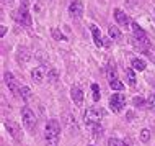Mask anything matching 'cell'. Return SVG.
Listing matches in <instances>:
<instances>
[{
	"instance_id": "44dd1931",
	"label": "cell",
	"mask_w": 155,
	"mask_h": 146,
	"mask_svg": "<svg viewBox=\"0 0 155 146\" xmlns=\"http://www.w3.org/2000/svg\"><path fill=\"white\" fill-rule=\"evenodd\" d=\"M108 33H110V36H111L113 40H121V36H123V35H121V31H119L116 26H110Z\"/></svg>"
},
{
	"instance_id": "4fadbf2b",
	"label": "cell",
	"mask_w": 155,
	"mask_h": 146,
	"mask_svg": "<svg viewBox=\"0 0 155 146\" xmlns=\"http://www.w3.org/2000/svg\"><path fill=\"white\" fill-rule=\"evenodd\" d=\"M44 74H46L44 68H43V66H39V68H35V69H33L31 77H33V81H35L36 84H41V82L44 81Z\"/></svg>"
},
{
	"instance_id": "cb8c5ba5",
	"label": "cell",
	"mask_w": 155,
	"mask_h": 146,
	"mask_svg": "<svg viewBox=\"0 0 155 146\" xmlns=\"http://www.w3.org/2000/svg\"><path fill=\"white\" fill-rule=\"evenodd\" d=\"M140 140L144 141V143H147V141L150 140V131L147 130V128H145V130H142V131H140Z\"/></svg>"
},
{
	"instance_id": "7a4b0ae2",
	"label": "cell",
	"mask_w": 155,
	"mask_h": 146,
	"mask_svg": "<svg viewBox=\"0 0 155 146\" xmlns=\"http://www.w3.org/2000/svg\"><path fill=\"white\" fill-rule=\"evenodd\" d=\"M106 76H108V84H110V87H111L113 90H123V89H124V84L119 81L118 72H116L114 62H110V64H108Z\"/></svg>"
},
{
	"instance_id": "f1b7e54d",
	"label": "cell",
	"mask_w": 155,
	"mask_h": 146,
	"mask_svg": "<svg viewBox=\"0 0 155 146\" xmlns=\"http://www.w3.org/2000/svg\"><path fill=\"white\" fill-rule=\"evenodd\" d=\"M3 3H8V5H12V3H13V0H3Z\"/></svg>"
},
{
	"instance_id": "7402d4cb",
	"label": "cell",
	"mask_w": 155,
	"mask_h": 146,
	"mask_svg": "<svg viewBox=\"0 0 155 146\" xmlns=\"http://www.w3.org/2000/svg\"><path fill=\"white\" fill-rule=\"evenodd\" d=\"M51 33H52L54 40H57V41H67L65 35H62V33H61L59 30H57V28H52V30H51Z\"/></svg>"
},
{
	"instance_id": "52a82bcc",
	"label": "cell",
	"mask_w": 155,
	"mask_h": 146,
	"mask_svg": "<svg viewBox=\"0 0 155 146\" xmlns=\"http://www.w3.org/2000/svg\"><path fill=\"white\" fill-rule=\"evenodd\" d=\"M131 28H132V31H134L136 40H139V44H142L144 48H150V41H149V38H147V35H145V31L142 30L139 25H137V23H132ZM139 44H137V46H139Z\"/></svg>"
},
{
	"instance_id": "d4e9b609",
	"label": "cell",
	"mask_w": 155,
	"mask_h": 146,
	"mask_svg": "<svg viewBox=\"0 0 155 146\" xmlns=\"http://www.w3.org/2000/svg\"><path fill=\"white\" fill-rule=\"evenodd\" d=\"M149 107L155 110V92H152V94L149 95Z\"/></svg>"
},
{
	"instance_id": "4316f807",
	"label": "cell",
	"mask_w": 155,
	"mask_h": 146,
	"mask_svg": "<svg viewBox=\"0 0 155 146\" xmlns=\"http://www.w3.org/2000/svg\"><path fill=\"white\" fill-rule=\"evenodd\" d=\"M0 28H2V30H0V33H2V36H3V35H5V31H7V28L3 26V25H2V26H0Z\"/></svg>"
},
{
	"instance_id": "2e32d148",
	"label": "cell",
	"mask_w": 155,
	"mask_h": 146,
	"mask_svg": "<svg viewBox=\"0 0 155 146\" xmlns=\"http://www.w3.org/2000/svg\"><path fill=\"white\" fill-rule=\"evenodd\" d=\"M30 57H31V54H30V51H28L26 48H20V49H18V61H20V62L30 61Z\"/></svg>"
},
{
	"instance_id": "ffe728a7",
	"label": "cell",
	"mask_w": 155,
	"mask_h": 146,
	"mask_svg": "<svg viewBox=\"0 0 155 146\" xmlns=\"http://www.w3.org/2000/svg\"><path fill=\"white\" fill-rule=\"evenodd\" d=\"M108 146H129L127 141H121L118 138H110L108 140Z\"/></svg>"
},
{
	"instance_id": "277c9868",
	"label": "cell",
	"mask_w": 155,
	"mask_h": 146,
	"mask_svg": "<svg viewBox=\"0 0 155 146\" xmlns=\"http://www.w3.org/2000/svg\"><path fill=\"white\" fill-rule=\"evenodd\" d=\"M103 116L101 110H98V108H87V112L83 113V122L88 128H91L93 125H98L100 123V118Z\"/></svg>"
},
{
	"instance_id": "484cf974",
	"label": "cell",
	"mask_w": 155,
	"mask_h": 146,
	"mask_svg": "<svg viewBox=\"0 0 155 146\" xmlns=\"http://www.w3.org/2000/svg\"><path fill=\"white\" fill-rule=\"evenodd\" d=\"M49 77L52 79V82H56V81H57V74H56V71H51V72H49Z\"/></svg>"
},
{
	"instance_id": "e0dca14e",
	"label": "cell",
	"mask_w": 155,
	"mask_h": 146,
	"mask_svg": "<svg viewBox=\"0 0 155 146\" xmlns=\"http://www.w3.org/2000/svg\"><path fill=\"white\" fill-rule=\"evenodd\" d=\"M126 77H127V84L131 85V87H134L136 85V74H134V69L132 68H127L126 69Z\"/></svg>"
},
{
	"instance_id": "8992f818",
	"label": "cell",
	"mask_w": 155,
	"mask_h": 146,
	"mask_svg": "<svg viewBox=\"0 0 155 146\" xmlns=\"http://www.w3.org/2000/svg\"><path fill=\"white\" fill-rule=\"evenodd\" d=\"M126 105V97L123 94H113L110 97V108L114 113H119Z\"/></svg>"
},
{
	"instance_id": "3957f363",
	"label": "cell",
	"mask_w": 155,
	"mask_h": 146,
	"mask_svg": "<svg viewBox=\"0 0 155 146\" xmlns=\"http://www.w3.org/2000/svg\"><path fill=\"white\" fill-rule=\"evenodd\" d=\"M15 20L20 25H25V26H30L31 25V15H30V12H28V0H21V5L16 10Z\"/></svg>"
},
{
	"instance_id": "9a60e30c",
	"label": "cell",
	"mask_w": 155,
	"mask_h": 146,
	"mask_svg": "<svg viewBox=\"0 0 155 146\" xmlns=\"http://www.w3.org/2000/svg\"><path fill=\"white\" fill-rule=\"evenodd\" d=\"M131 66H132V69H134V71H139V72H140V71H144V69H145V66H147V64H145V61H144V59H139V57H136V59H132Z\"/></svg>"
},
{
	"instance_id": "d6986e66",
	"label": "cell",
	"mask_w": 155,
	"mask_h": 146,
	"mask_svg": "<svg viewBox=\"0 0 155 146\" xmlns=\"http://www.w3.org/2000/svg\"><path fill=\"white\" fill-rule=\"evenodd\" d=\"M132 102H134V105H136V107H140V108H150V107H149V102H145V100L142 99V97H134Z\"/></svg>"
},
{
	"instance_id": "5bb4252c",
	"label": "cell",
	"mask_w": 155,
	"mask_h": 146,
	"mask_svg": "<svg viewBox=\"0 0 155 146\" xmlns=\"http://www.w3.org/2000/svg\"><path fill=\"white\" fill-rule=\"evenodd\" d=\"M91 35H93V41H95V44L96 46H104V43H103V38H101V33H100V30L95 26V25H91Z\"/></svg>"
},
{
	"instance_id": "8fae6325",
	"label": "cell",
	"mask_w": 155,
	"mask_h": 146,
	"mask_svg": "<svg viewBox=\"0 0 155 146\" xmlns=\"http://www.w3.org/2000/svg\"><path fill=\"white\" fill-rule=\"evenodd\" d=\"M70 97H72L75 105L80 107L82 103H83V92H82V89L78 85H74L72 89H70Z\"/></svg>"
},
{
	"instance_id": "ac0fdd59",
	"label": "cell",
	"mask_w": 155,
	"mask_h": 146,
	"mask_svg": "<svg viewBox=\"0 0 155 146\" xmlns=\"http://www.w3.org/2000/svg\"><path fill=\"white\" fill-rule=\"evenodd\" d=\"M20 97H21L25 102H28V100L31 99V90L28 89V87H25V85H21V89H20Z\"/></svg>"
},
{
	"instance_id": "7c38bea8",
	"label": "cell",
	"mask_w": 155,
	"mask_h": 146,
	"mask_svg": "<svg viewBox=\"0 0 155 146\" xmlns=\"http://www.w3.org/2000/svg\"><path fill=\"white\" fill-rule=\"evenodd\" d=\"M114 18H116V22H118L121 26H124V28H129V25H132L131 22H129L127 15H126L123 10H119V8L114 10Z\"/></svg>"
},
{
	"instance_id": "6da1fadb",
	"label": "cell",
	"mask_w": 155,
	"mask_h": 146,
	"mask_svg": "<svg viewBox=\"0 0 155 146\" xmlns=\"http://www.w3.org/2000/svg\"><path fill=\"white\" fill-rule=\"evenodd\" d=\"M59 136H61V125L57 120H49L46 123V131H44V138L48 146H57L59 143Z\"/></svg>"
},
{
	"instance_id": "9c48e42d",
	"label": "cell",
	"mask_w": 155,
	"mask_h": 146,
	"mask_svg": "<svg viewBox=\"0 0 155 146\" xmlns=\"http://www.w3.org/2000/svg\"><path fill=\"white\" fill-rule=\"evenodd\" d=\"M5 128H7L8 133H10V135L13 136L16 141L21 140V135H20V127H18V125H16L15 122H12V120H7V122H5Z\"/></svg>"
},
{
	"instance_id": "30bf717a",
	"label": "cell",
	"mask_w": 155,
	"mask_h": 146,
	"mask_svg": "<svg viewBox=\"0 0 155 146\" xmlns=\"http://www.w3.org/2000/svg\"><path fill=\"white\" fill-rule=\"evenodd\" d=\"M69 13L75 16V18H78V16H82L83 13V5H82V2L80 0H74L72 3L69 5Z\"/></svg>"
},
{
	"instance_id": "603a6c76",
	"label": "cell",
	"mask_w": 155,
	"mask_h": 146,
	"mask_svg": "<svg viewBox=\"0 0 155 146\" xmlns=\"http://www.w3.org/2000/svg\"><path fill=\"white\" fill-rule=\"evenodd\" d=\"M91 92H93V100L98 102L100 100V87H98V84H91Z\"/></svg>"
},
{
	"instance_id": "ba28073f",
	"label": "cell",
	"mask_w": 155,
	"mask_h": 146,
	"mask_svg": "<svg viewBox=\"0 0 155 146\" xmlns=\"http://www.w3.org/2000/svg\"><path fill=\"white\" fill-rule=\"evenodd\" d=\"M3 79H5V84H7L8 89H10V92L13 94L16 99H21V97H20V89H21V87L18 85L16 79L13 77V74H12V72H5V76H3Z\"/></svg>"
},
{
	"instance_id": "5b68a950",
	"label": "cell",
	"mask_w": 155,
	"mask_h": 146,
	"mask_svg": "<svg viewBox=\"0 0 155 146\" xmlns=\"http://www.w3.org/2000/svg\"><path fill=\"white\" fill-rule=\"evenodd\" d=\"M21 120H23V125L26 127V130H33V128L36 127V116L31 112L30 107L21 108Z\"/></svg>"
},
{
	"instance_id": "83f0119b",
	"label": "cell",
	"mask_w": 155,
	"mask_h": 146,
	"mask_svg": "<svg viewBox=\"0 0 155 146\" xmlns=\"http://www.w3.org/2000/svg\"><path fill=\"white\" fill-rule=\"evenodd\" d=\"M127 2H129V5H136V3L139 2V0H127Z\"/></svg>"
}]
</instances>
